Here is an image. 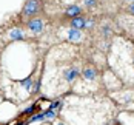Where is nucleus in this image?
Here are the masks:
<instances>
[{"label": "nucleus", "mask_w": 134, "mask_h": 125, "mask_svg": "<svg viewBox=\"0 0 134 125\" xmlns=\"http://www.w3.org/2000/svg\"><path fill=\"white\" fill-rule=\"evenodd\" d=\"M42 9V0H28L22 9V14L25 17H34L40 13Z\"/></svg>", "instance_id": "obj_1"}, {"label": "nucleus", "mask_w": 134, "mask_h": 125, "mask_svg": "<svg viewBox=\"0 0 134 125\" xmlns=\"http://www.w3.org/2000/svg\"><path fill=\"white\" fill-rule=\"evenodd\" d=\"M28 28H29L32 32L39 34V32L43 31V20H42V19H37V17H34V19H31V20L28 22Z\"/></svg>", "instance_id": "obj_2"}, {"label": "nucleus", "mask_w": 134, "mask_h": 125, "mask_svg": "<svg viewBox=\"0 0 134 125\" xmlns=\"http://www.w3.org/2000/svg\"><path fill=\"white\" fill-rule=\"evenodd\" d=\"M66 37H68V40H71V42H79L83 36H82L80 29H74V28H71V29H68L66 31Z\"/></svg>", "instance_id": "obj_3"}, {"label": "nucleus", "mask_w": 134, "mask_h": 125, "mask_svg": "<svg viewBox=\"0 0 134 125\" xmlns=\"http://www.w3.org/2000/svg\"><path fill=\"white\" fill-rule=\"evenodd\" d=\"M82 76H83V79L85 80H90V82H93V80H96V69L91 68V67H88V68L83 69V73H82Z\"/></svg>", "instance_id": "obj_4"}, {"label": "nucleus", "mask_w": 134, "mask_h": 125, "mask_svg": "<svg viewBox=\"0 0 134 125\" xmlns=\"http://www.w3.org/2000/svg\"><path fill=\"white\" fill-rule=\"evenodd\" d=\"M80 8L77 6V5H71V6H68L66 8V11H65V14H66L68 17H79V14H80Z\"/></svg>", "instance_id": "obj_5"}, {"label": "nucleus", "mask_w": 134, "mask_h": 125, "mask_svg": "<svg viewBox=\"0 0 134 125\" xmlns=\"http://www.w3.org/2000/svg\"><path fill=\"white\" fill-rule=\"evenodd\" d=\"M71 28H74V29H82V28H85V19L83 17H74L72 20H71Z\"/></svg>", "instance_id": "obj_6"}, {"label": "nucleus", "mask_w": 134, "mask_h": 125, "mask_svg": "<svg viewBox=\"0 0 134 125\" xmlns=\"http://www.w3.org/2000/svg\"><path fill=\"white\" fill-rule=\"evenodd\" d=\"M9 37H11L13 40H22V39H25V32H23L22 29L15 28V29H13V31L9 32Z\"/></svg>", "instance_id": "obj_7"}, {"label": "nucleus", "mask_w": 134, "mask_h": 125, "mask_svg": "<svg viewBox=\"0 0 134 125\" xmlns=\"http://www.w3.org/2000/svg\"><path fill=\"white\" fill-rule=\"evenodd\" d=\"M31 82H32V77H31V76H28L26 80H23V82H22V85H23L26 90H29V88H31Z\"/></svg>", "instance_id": "obj_8"}, {"label": "nucleus", "mask_w": 134, "mask_h": 125, "mask_svg": "<svg viewBox=\"0 0 134 125\" xmlns=\"http://www.w3.org/2000/svg\"><path fill=\"white\" fill-rule=\"evenodd\" d=\"M83 3H85V6H88V8H93L94 5L97 3V0H83Z\"/></svg>", "instance_id": "obj_9"}, {"label": "nucleus", "mask_w": 134, "mask_h": 125, "mask_svg": "<svg viewBox=\"0 0 134 125\" xmlns=\"http://www.w3.org/2000/svg\"><path fill=\"white\" fill-rule=\"evenodd\" d=\"M103 34H105V36H111V29H109V26H108V25H105V26H103Z\"/></svg>", "instance_id": "obj_10"}, {"label": "nucleus", "mask_w": 134, "mask_h": 125, "mask_svg": "<svg viewBox=\"0 0 134 125\" xmlns=\"http://www.w3.org/2000/svg\"><path fill=\"white\" fill-rule=\"evenodd\" d=\"M128 11H130L131 14H134V2L131 3V5H130V8H128Z\"/></svg>", "instance_id": "obj_11"}, {"label": "nucleus", "mask_w": 134, "mask_h": 125, "mask_svg": "<svg viewBox=\"0 0 134 125\" xmlns=\"http://www.w3.org/2000/svg\"><path fill=\"white\" fill-rule=\"evenodd\" d=\"M55 125H63V124H55Z\"/></svg>", "instance_id": "obj_12"}, {"label": "nucleus", "mask_w": 134, "mask_h": 125, "mask_svg": "<svg viewBox=\"0 0 134 125\" xmlns=\"http://www.w3.org/2000/svg\"><path fill=\"white\" fill-rule=\"evenodd\" d=\"M128 2H134V0H128Z\"/></svg>", "instance_id": "obj_13"}, {"label": "nucleus", "mask_w": 134, "mask_h": 125, "mask_svg": "<svg viewBox=\"0 0 134 125\" xmlns=\"http://www.w3.org/2000/svg\"><path fill=\"white\" fill-rule=\"evenodd\" d=\"M133 62H134V59H133Z\"/></svg>", "instance_id": "obj_14"}]
</instances>
